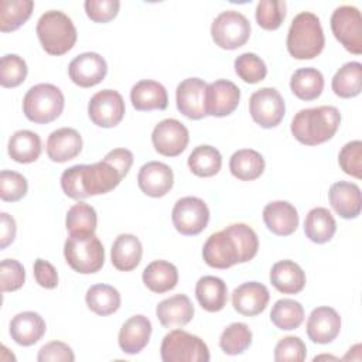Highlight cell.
Returning <instances> with one entry per match:
<instances>
[{
  "label": "cell",
  "instance_id": "obj_1",
  "mask_svg": "<svg viewBox=\"0 0 362 362\" xmlns=\"http://www.w3.org/2000/svg\"><path fill=\"white\" fill-rule=\"evenodd\" d=\"M132 164L133 153L130 150L113 148L98 163L66 168L61 175V188L72 199L107 194L127 175Z\"/></svg>",
  "mask_w": 362,
  "mask_h": 362
},
{
  "label": "cell",
  "instance_id": "obj_2",
  "mask_svg": "<svg viewBox=\"0 0 362 362\" xmlns=\"http://www.w3.org/2000/svg\"><path fill=\"white\" fill-rule=\"evenodd\" d=\"M259 239L246 223H232L212 233L202 247L204 262L214 269H229L246 263L257 255Z\"/></svg>",
  "mask_w": 362,
  "mask_h": 362
},
{
  "label": "cell",
  "instance_id": "obj_3",
  "mask_svg": "<svg viewBox=\"0 0 362 362\" xmlns=\"http://www.w3.org/2000/svg\"><path fill=\"white\" fill-rule=\"evenodd\" d=\"M341 124V113L335 106L301 109L291 120L290 130L304 146H318L331 140Z\"/></svg>",
  "mask_w": 362,
  "mask_h": 362
},
{
  "label": "cell",
  "instance_id": "obj_4",
  "mask_svg": "<svg viewBox=\"0 0 362 362\" xmlns=\"http://www.w3.org/2000/svg\"><path fill=\"white\" fill-rule=\"evenodd\" d=\"M286 45L296 59H313L320 55L325 45L320 18L311 11L298 13L290 24Z\"/></svg>",
  "mask_w": 362,
  "mask_h": 362
},
{
  "label": "cell",
  "instance_id": "obj_5",
  "mask_svg": "<svg viewBox=\"0 0 362 362\" xmlns=\"http://www.w3.org/2000/svg\"><path fill=\"white\" fill-rule=\"evenodd\" d=\"M37 37L49 55H64L71 51L78 40L72 20L59 10L45 11L37 21Z\"/></svg>",
  "mask_w": 362,
  "mask_h": 362
},
{
  "label": "cell",
  "instance_id": "obj_6",
  "mask_svg": "<svg viewBox=\"0 0 362 362\" xmlns=\"http://www.w3.org/2000/svg\"><path fill=\"white\" fill-rule=\"evenodd\" d=\"M64 256L69 267L81 274L96 273L105 263V249L95 233H69L64 243Z\"/></svg>",
  "mask_w": 362,
  "mask_h": 362
},
{
  "label": "cell",
  "instance_id": "obj_7",
  "mask_svg": "<svg viewBox=\"0 0 362 362\" xmlns=\"http://www.w3.org/2000/svg\"><path fill=\"white\" fill-rule=\"evenodd\" d=\"M64 106V93L52 83H38L31 86L23 99V112L25 117L37 124H47L58 119Z\"/></svg>",
  "mask_w": 362,
  "mask_h": 362
},
{
  "label": "cell",
  "instance_id": "obj_8",
  "mask_svg": "<svg viewBox=\"0 0 362 362\" xmlns=\"http://www.w3.org/2000/svg\"><path fill=\"white\" fill-rule=\"evenodd\" d=\"M160 355L164 362H208L211 358L206 344L184 329H173L163 338Z\"/></svg>",
  "mask_w": 362,
  "mask_h": 362
},
{
  "label": "cell",
  "instance_id": "obj_9",
  "mask_svg": "<svg viewBox=\"0 0 362 362\" xmlns=\"http://www.w3.org/2000/svg\"><path fill=\"white\" fill-rule=\"evenodd\" d=\"M250 31L249 20L235 10L222 11L211 25L214 42L223 49H236L245 45L250 37Z\"/></svg>",
  "mask_w": 362,
  "mask_h": 362
},
{
  "label": "cell",
  "instance_id": "obj_10",
  "mask_svg": "<svg viewBox=\"0 0 362 362\" xmlns=\"http://www.w3.org/2000/svg\"><path fill=\"white\" fill-rule=\"evenodd\" d=\"M331 30L337 41L352 54H362V17L361 11L354 6H339L334 10Z\"/></svg>",
  "mask_w": 362,
  "mask_h": 362
},
{
  "label": "cell",
  "instance_id": "obj_11",
  "mask_svg": "<svg viewBox=\"0 0 362 362\" xmlns=\"http://www.w3.org/2000/svg\"><path fill=\"white\" fill-rule=\"evenodd\" d=\"M171 221L175 230L185 236L201 233L209 222V209L198 197L180 198L173 208Z\"/></svg>",
  "mask_w": 362,
  "mask_h": 362
},
{
  "label": "cell",
  "instance_id": "obj_12",
  "mask_svg": "<svg viewBox=\"0 0 362 362\" xmlns=\"http://www.w3.org/2000/svg\"><path fill=\"white\" fill-rule=\"evenodd\" d=\"M249 113L260 127H276L286 113L284 99L274 88H260L249 99Z\"/></svg>",
  "mask_w": 362,
  "mask_h": 362
},
{
  "label": "cell",
  "instance_id": "obj_13",
  "mask_svg": "<svg viewBox=\"0 0 362 362\" xmlns=\"http://www.w3.org/2000/svg\"><path fill=\"white\" fill-rule=\"evenodd\" d=\"M126 106L122 95L115 89L96 92L88 103V115L93 124L105 129L117 126L124 117Z\"/></svg>",
  "mask_w": 362,
  "mask_h": 362
},
{
  "label": "cell",
  "instance_id": "obj_14",
  "mask_svg": "<svg viewBox=\"0 0 362 362\" xmlns=\"http://www.w3.org/2000/svg\"><path fill=\"white\" fill-rule=\"evenodd\" d=\"M188 129L177 119H164L156 124L151 133L154 150L165 157L180 156L188 146Z\"/></svg>",
  "mask_w": 362,
  "mask_h": 362
},
{
  "label": "cell",
  "instance_id": "obj_15",
  "mask_svg": "<svg viewBox=\"0 0 362 362\" xmlns=\"http://www.w3.org/2000/svg\"><path fill=\"white\" fill-rule=\"evenodd\" d=\"M206 83L199 78H187L181 81L175 90L177 109L191 120H201L206 115L205 98Z\"/></svg>",
  "mask_w": 362,
  "mask_h": 362
},
{
  "label": "cell",
  "instance_id": "obj_16",
  "mask_svg": "<svg viewBox=\"0 0 362 362\" xmlns=\"http://www.w3.org/2000/svg\"><path fill=\"white\" fill-rule=\"evenodd\" d=\"M107 74V64L98 52H82L68 66L69 79L81 88H92L100 83Z\"/></svg>",
  "mask_w": 362,
  "mask_h": 362
},
{
  "label": "cell",
  "instance_id": "obj_17",
  "mask_svg": "<svg viewBox=\"0 0 362 362\" xmlns=\"http://www.w3.org/2000/svg\"><path fill=\"white\" fill-rule=\"evenodd\" d=\"M240 100V89L228 79H216L206 86V115L225 117L233 113Z\"/></svg>",
  "mask_w": 362,
  "mask_h": 362
},
{
  "label": "cell",
  "instance_id": "obj_18",
  "mask_svg": "<svg viewBox=\"0 0 362 362\" xmlns=\"http://www.w3.org/2000/svg\"><path fill=\"white\" fill-rule=\"evenodd\" d=\"M174 184V174L170 165L161 161H148L141 165L137 174V185L146 195L161 198Z\"/></svg>",
  "mask_w": 362,
  "mask_h": 362
},
{
  "label": "cell",
  "instance_id": "obj_19",
  "mask_svg": "<svg viewBox=\"0 0 362 362\" xmlns=\"http://www.w3.org/2000/svg\"><path fill=\"white\" fill-rule=\"evenodd\" d=\"M270 294L264 284L247 281L238 286L232 293L233 308L246 317H255L263 313L269 304Z\"/></svg>",
  "mask_w": 362,
  "mask_h": 362
},
{
  "label": "cell",
  "instance_id": "obj_20",
  "mask_svg": "<svg viewBox=\"0 0 362 362\" xmlns=\"http://www.w3.org/2000/svg\"><path fill=\"white\" fill-rule=\"evenodd\" d=\"M341 331V317L332 307H317L307 320V335L315 344L332 342Z\"/></svg>",
  "mask_w": 362,
  "mask_h": 362
},
{
  "label": "cell",
  "instance_id": "obj_21",
  "mask_svg": "<svg viewBox=\"0 0 362 362\" xmlns=\"http://www.w3.org/2000/svg\"><path fill=\"white\" fill-rule=\"evenodd\" d=\"M82 136L72 127L54 130L47 139V156L54 163H66L82 151Z\"/></svg>",
  "mask_w": 362,
  "mask_h": 362
},
{
  "label": "cell",
  "instance_id": "obj_22",
  "mask_svg": "<svg viewBox=\"0 0 362 362\" xmlns=\"http://www.w3.org/2000/svg\"><path fill=\"white\" fill-rule=\"evenodd\" d=\"M298 212L287 201L269 202L263 209V222L277 236H288L298 228Z\"/></svg>",
  "mask_w": 362,
  "mask_h": 362
},
{
  "label": "cell",
  "instance_id": "obj_23",
  "mask_svg": "<svg viewBox=\"0 0 362 362\" xmlns=\"http://www.w3.org/2000/svg\"><path fill=\"white\" fill-rule=\"evenodd\" d=\"M194 305L185 294H174L160 301L156 307V315L164 328L187 325L194 318Z\"/></svg>",
  "mask_w": 362,
  "mask_h": 362
},
{
  "label": "cell",
  "instance_id": "obj_24",
  "mask_svg": "<svg viewBox=\"0 0 362 362\" xmlns=\"http://www.w3.org/2000/svg\"><path fill=\"white\" fill-rule=\"evenodd\" d=\"M151 329V322L147 317L141 314L130 317L119 331L117 342L120 349L129 355L139 354L148 344Z\"/></svg>",
  "mask_w": 362,
  "mask_h": 362
},
{
  "label": "cell",
  "instance_id": "obj_25",
  "mask_svg": "<svg viewBox=\"0 0 362 362\" xmlns=\"http://www.w3.org/2000/svg\"><path fill=\"white\" fill-rule=\"evenodd\" d=\"M328 199L334 211L344 219H354L358 218L361 214V188L354 182H334L329 187Z\"/></svg>",
  "mask_w": 362,
  "mask_h": 362
},
{
  "label": "cell",
  "instance_id": "obj_26",
  "mask_svg": "<svg viewBox=\"0 0 362 362\" xmlns=\"http://www.w3.org/2000/svg\"><path fill=\"white\" fill-rule=\"evenodd\" d=\"M8 331L16 344L21 346H31L44 337L47 325L38 313L23 311L11 318Z\"/></svg>",
  "mask_w": 362,
  "mask_h": 362
},
{
  "label": "cell",
  "instance_id": "obj_27",
  "mask_svg": "<svg viewBox=\"0 0 362 362\" xmlns=\"http://www.w3.org/2000/svg\"><path fill=\"white\" fill-rule=\"evenodd\" d=\"M130 100L136 110H164L168 105V95L165 88L151 79H141L133 85L130 90Z\"/></svg>",
  "mask_w": 362,
  "mask_h": 362
},
{
  "label": "cell",
  "instance_id": "obj_28",
  "mask_svg": "<svg viewBox=\"0 0 362 362\" xmlns=\"http://www.w3.org/2000/svg\"><path fill=\"white\" fill-rule=\"evenodd\" d=\"M143 256L140 239L132 233H120L112 243L110 259L115 269L132 272L139 266Z\"/></svg>",
  "mask_w": 362,
  "mask_h": 362
},
{
  "label": "cell",
  "instance_id": "obj_29",
  "mask_svg": "<svg viewBox=\"0 0 362 362\" xmlns=\"http://www.w3.org/2000/svg\"><path fill=\"white\" fill-rule=\"evenodd\" d=\"M270 283L283 294H297L305 286L304 270L293 260H280L272 266Z\"/></svg>",
  "mask_w": 362,
  "mask_h": 362
},
{
  "label": "cell",
  "instance_id": "obj_30",
  "mask_svg": "<svg viewBox=\"0 0 362 362\" xmlns=\"http://www.w3.org/2000/svg\"><path fill=\"white\" fill-rule=\"evenodd\" d=\"M195 297L205 311L218 313L228 301L226 283L216 276H202L195 284Z\"/></svg>",
  "mask_w": 362,
  "mask_h": 362
},
{
  "label": "cell",
  "instance_id": "obj_31",
  "mask_svg": "<svg viewBox=\"0 0 362 362\" xmlns=\"http://www.w3.org/2000/svg\"><path fill=\"white\" fill-rule=\"evenodd\" d=\"M141 277L144 286L150 291L163 294L177 286L178 270L173 263L167 260H154L146 266Z\"/></svg>",
  "mask_w": 362,
  "mask_h": 362
},
{
  "label": "cell",
  "instance_id": "obj_32",
  "mask_svg": "<svg viewBox=\"0 0 362 362\" xmlns=\"http://www.w3.org/2000/svg\"><path fill=\"white\" fill-rule=\"evenodd\" d=\"M337 232V222L332 214L324 208H313L304 219V233L314 243H327L329 242Z\"/></svg>",
  "mask_w": 362,
  "mask_h": 362
},
{
  "label": "cell",
  "instance_id": "obj_33",
  "mask_svg": "<svg viewBox=\"0 0 362 362\" xmlns=\"http://www.w3.org/2000/svg\"><path fill=\"white\" fill-rule=\"evenodd\" d=\"M7 151L10 158L16 163H34L41 154V139L31 130H17L8 140Z\"/></svg>",
  "mask_w": 362,
  "mask_h": 362
},
{
  "label": "cell",
  "instance_id": "obj_34",
  "mask_svg": "<svg viewBox=\"0 0 362 362\" xmlns=\"http://www.w3.org/2000/svg\"><path fill=\"white\" fill-rule=\"evenodd\" d=\"M263 156L253 148H240L230 156L229 170L240 181H253L264 171Z\"/></svg>",
  "mask_w": 362,
  "mask_h": 362
},
{
  "label": "cell",
  "instance_id": "obj_35",
  "mask_svg": "<svg viewBox=\"0 0 362 362\" xmlns=\"http://www.w3.org/2000/svg\"><path fill=\"white\" fill-rule=\"evenodd\" d=\"M290 89L301 100H314L324 90V76L317 68H300L291 75Z\"/></svg>",
  "mask_w": 362,
  "mask_h": 362
},
{
  "label": "cell",
  "instance_id": "obj_36",
  "mask_svg": "<svg viewBox=\"0 0 362 362\" xmlns=\"http://www.w3.org/2000/svg\"><path fill=\"white\" fill-rule=\"evenodd\" d=\"M331 88L337 96L344 99L358 96L362 89V64L358 61L344 64L335 72Z\"/></svg>",
  "mask_w": 362,
  "mask_h": 362
},
{
  "label": "cell",
  "instance_id": "obj_37",
  "mask_svg": "<svg viewBox=\"0 0 362 362\" xmlns=\"http://www.w3.org/2000/svg\"><path fill=\"white\" fill-rule=\"evenodd\" d=\"M86 305L98 315L106 317L116 313L120 308V293L109 284H93L85 294Z\"/></svg>",
  "mask_w": 362,
  "mask_h": 362
},
{
  "label": "cell",
  "instance_id": "obj_38",
  "mask_svg": "<svg viewBox=\"0 0 362 362\" xmlns=\"http://www.w3.org/2000/svg\"><path fill=\"white\" fill-rule=\"evenodd\" d=\"M222 167V156L218 148L209 144L195 147L188 156V168L197 177H212L219 173Z\"/></svg>",
  "mask_w": 362,
  "mask_h": 362
},
{
  "label": "cell",
  "instance_id": "obj_39",
  "mask_svg": "<svg viewBox=\"0 0 362 362\" xmlns=\"http://www.w3.org/2000/svg\"><path fill=\"white\" fill-rule=\"evenodd\" d=\"M34 8L33 0H1L0 1V31L10 33L20 28Z\"/></svg>",
  "mask_w": 362,
  "mask_h": 362
},
{
  "label": "cell",
  "instance_id": "obj_40",
  "mask_svg": "<svg viewBox=\"0 0 362 362\" xmlns=\"http://www.w3.org/2000/svg\"><path fill=\"white\" fill-rule=\"evenodd\" d=\"M270 320L276 328L291 331L298 328L304 321V308L293 298H280L272 307Z\"/></svg>",
  "mask_w": 362,
  "mask_h": 362
},
{
  "label": "cell",
  "instance_id": "obj_41",
  "mask_svg": "<svg viewBox=\"0 0 362 362\" xmlns=\"http://www.w3.org/2000/svg\"><path fill=\"white\" fill-rule=\"evenodd\" d=\"M253 334L245 322L229 324L219 337V346L226 355H239L252 345Z\"/></svg>",
  "mask_w": 362,
  "mask_h": 362
},
{
  "label": "cell",
  "instance_id": "obj_42",
  "mask_svg": "<svg viewBox=\"0 0 362 362\" xmlns=\"http://www.w3.org/2000/svg\"><path fill=\"white\" fill-rule=\"evenodd\" d=\"M98 225V216L93 206L86 202H78L72 205L65 216V226L69 233H95Z\"/></svg>",
  "mask_w": 362,
  "mask_h": 362
},
{
  "label": "cell",
  "instance_id": "obj_43",
  "mask_svg": "<svg viewBox=\"0 0 362 362\" xmlns=\"http://www.w3.org/2000/svg\"><path fill=\"white\" fill-rule=\"evenodd\" d=\"M287 14V4L284 0H260L256 6V23L263 30H277Z\"/></svg>",
  "mask_w": 362,
  "mask_h": 362
},
{
  "label": "cell",
  "instance_id": "obj_44",
  "mask_svg": "<svg viewBox=\"0 0 362 362\" xmlns=\"http://www.w3.org/2000/svg\"><path fill=\"white\" fill-rule=\"evenodd\" d=\"M235 72L246 83H257L267 75L264 61L255 52H243L235 59Z\"/></svg>",
  "mask_w": 362,
  "mask_h": 362
},
{
  "label": "cell",
  "instance_id": "obj_45",
  "mask_svg": "<svg viewBox=\"0 0 362 362\" xmlns=\"http://www.w3.org/2000/svg\"><path fill=\"white\" fill-rule=\"evenodd\" d=\"M28 74L25 61L16 54H6L0 61V83L3 88L21 85Z\"/></svg>",
  "mask_w": 362,
  "mask_h": 362
},
{
  "label": "cell",
  "instance_id": "obj_46",
  "mask_svg": "<svg viewBox=\"0 0 362 362\" xmlns=\"http://www.w3.org/2000/svg\"><path fill=\"white\" fill-rule=\"evenodd\" d=\"M28 182L25 177L17 171L3 170L0 173V198L6 202H17L25 197Z\"/></svg>",
  "mask_w": 362,
  "mask_h": 362
},
{
  "label": "cell",
  "instance_id": "obj_47",
  "mask_svg": "<svg viewBox=\"0 0 362 362\" xmlns=\"http://www.w3.org/2000/svg\"><path fill=\"white\" fill-rule=\"evenodd\" d=\"M307 356V346L301 338L288 335L281 338L274 346L276 362H303Z\"/></svg>",
  "mask_w": 362,
  "mask_h": 362
},
{
  "label": "cell",
  "instance_id": "obj_48",
  "mask_svg": "<svg viewBox=\"0 0 362 362\" xmlns=\"http://www.w3.org/2000/svg\"><path fill=\"white\" fill-rule=\"evenodd\" d=\"M338 164L341 170L355 178H361L362 171V141L352 140L346 143L339 154H338Z\"/></svg>",
  "mask_w": 362,
  "mask_h": 362
},
{
  "label": "cell",
  "instance_id": "obj_49",
  "mask_svg": "<svg viewBox=\"0 0 362 362\" xmlns=\"http://www.w3.org/2000/svg\"><path fill=\"white\" fill-rule=\"evenodd\" d=\"M0 279H1V291H16L21 288L25 283V270L24 266L16 259H4L0 264Z\"/></svg>",
  "mask_w": 362,
  "mask_h": 362
},
{
  "label": "cell",
  "instance_id": "obj_50",
  "mask_svg": "<svg viewBox=\"0 0 362 362\" xmlns=\"http://www.w3.org/2000/svg\"><path fill=\"white\" fill-rule=\"evenodd\" d=\"M86 16L93 23H109L113 20L120 8L119 0H86L83 3Z\"/></svg>",
  "mask_w": 362,
  "mask_h": 362
},
{
  "label": "cell",
  "instance_id": "obj_51",
  "mask_svg": "<svg viewBox=\"0 0 362 362\" xmlns=\"http://www.w3.org/2000/svg\"><path fill=\"white\" fill-rule=\"evenodd\" d=\"M38 362H74L75 355L71 346L61 341H51L41 346L37 355Z\"/></svg>",
  "mask_w": 362,
  "mask_h": 362
},
{
  "label": "cell",
  "instance_id": "obj_52",
  "mask_svg": "<svg viewBox=\"0 0 362 362\" xmlns=\"http://www.w3.org/2000/svg\"><path fill=\"white\" fill-rule=\"evenodd\" d=\"M34 277L38 286L52 290L58 286V273L57 269L44 259H37L34 262Z\"/></svg>",
  "mask_w": 362,
  "mask_h": 362
},
{
  "label": "cell",
  "instance_id": "obj_53",
  "mask_svg": "<svg viewBox=\"0 0 362 362\" xmlns=\"http://www.w3.org/2000/svg\"><path fill=\"white\" fill-rule=\"evenodd\" d=\"M0 247L6 249L8 245L13 243L14 238H16V232H17V226H16V221L11 215H8L7 212H1L0 214Z\"/></svg>",
  "mask_w": 362,
  "mask_h": 362
},
{
  "label": "cell",
  "instance_id": "obj_54",
  "mask_svg": "<svg viewBox=\"0 0 362 362\" xmlns=\"http://www.w3.org/2000/svg\"><path fill=\"white\" fill-rule=\"evenodd\" d=\"M327 358H328V359H337V358L329 356V355H328V356H327V355H321V356H315V358H314V361H318V359H327Z\"/></svg>",
  "mask_w": 362,
  "mask_h": 362
}]
</instances>
